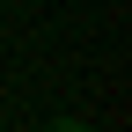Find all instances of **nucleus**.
Returning <instances> with one entry per match:
<instances>
[{
    "label": "nucleus",
    "instance_id": "f257e3e1",
    "mask_svg": "<svg viewBox=\"0 0 132 132\" xmlns=\"http://www.w3.org/2000/svg\"><path fill=\"white\" fill-rule=\"evenodd\" d=\"M52 132H88V118H81V110H66V118H52Z\"/></svg>",
    "mask_w": 132,
    "mask_h": 132
}]
</instances>
